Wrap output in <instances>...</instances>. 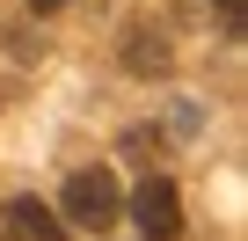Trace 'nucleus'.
<instances>
[{"mask_svg":"<svg viewBox=\"0 0 248 241\" xmlns=\"http://www.w3.org/2000/svg\"><path fill=\"white\" fill-rule=\"evenodd\" d=\"M59 205H66V219H73V226H88V234H102V226L124 212V197H117V183H109L102 168L66 176V197H59Z\"/></svg>","mask_w":248,"mask_h":241,"instance_id":"nucleus-1","label":"nucleus"},{"mask_svg":"<svg viewBox=\"0 0 248 241\" xmlns=\"http://www.w3.org/2000/svg\"><path fill=\"white\" fill-rule=\"evenodd\" d=\"M124 205H132V219L146 226V241H175V234H183V197H175L168 176H146Z\"/></svg>","mask_w":248,"mask_h":241,"instance_id":"nucleus-2","label":"nucleus"},{"mask_svg":"<svg viewBox=\"0 0 248 241\" xmlns=\"http://www.w3.org/2000/svg\"><path fill=\"white\" fill-rule=\"evenodd\" d=\"M0 226H8V241H59V234H66V219H59V212H44L37 197H8Z\"/></svg>","mask_w":248,"mask_h":241,"instance_id":"nucleus-3","label":"nucleus"},{"mask_svg":"<svg viewBox=\"0 0 248 241\" xmlns=\"http://www.w3.org/2000/svg\"><path fill=\"white\" fill-rule=\"evenodd\" d=\"M124 73H139V80L168 73V37L154 22H132V30H124Z\"/></svg>","mask_w":248,"mask_h":241,"instance_id":"nucleus-4","label":"nucleus"},{"mask_svg":"<svg viewBox=\"0 0 248 241\" xmlns=\"http://www.w3.org/2000/svg\"><path fill=\"white\" fill-rule=\"evenodd\" d=\"M219 22H226V30H241V0H219Z\"/></svg>","mask_w":248,"mask_h":241,"instance_id":"nucleus-5","label":"nucleus"},{"mask_svg":"<svg viewBox=\"0 0 248 241\" xmlns=\"http://www.w3.org/2000/svg\"><path fill=\"white\" fill-rule=\"evenodd\" d=\"M51 8H66V0H30V15H51Z\"/></svg>","mask_w":248,"mask_h":241,"instance_id":"nucleus-6","label":"nucleus"}]
</instances>
